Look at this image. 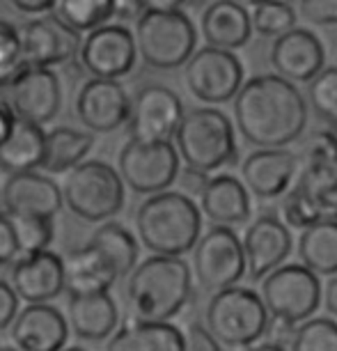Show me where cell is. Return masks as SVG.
<instances>
[{
	"label": "cell",
	"mask_w": 337,
	"mask_h": 351,
	"mask_svg": "<svg viewBox=\"0 0 337 351\" xmlns=\"http://www.w3.org/2000/svg\"><path fill=\"white\" fill-rule=\"evenodd\" d=\"M234 124L260 149H287L308 127L305 97L275 74L255 76L236 92Z\"/></svg>",
	"instance_id": "6da1fadb"
},
{
	"label": "cell",
	"mask_w": 337,
	"mask_h": 351,
	"mask_svg": "<svg viewBox=\"0 0 337 351\" xmlns=\"http://www.w3.org/2000/svg\"><path fill=\"white\" fill-rule=\"evenodd\" d=\"M193 294V274L182 257L151 255L136 264L127 282L129 319L168 324Z\"/></svg>",
	"instance_id": "7a4b0ae2"
},
{
	"label": "cell",
	"mask_w": 337,
	"mask_h": 351,
	"mask_svg": "<svg viewBox=\"0 0 337 351\" xmlns=\"http://www.w3.org/2000/svg\"><path fill=\"white\" fill-rule=\"evenodd\" d=\"M136 230L142 246L161 257H182L195 248L202 214L195 200L179 191L149 195L136 211Z\"/></svg>",
	"instance_id": "3957f363"
},
{
	"label": "cell",
	"mask_w": 337,
	"mask_h": 351,
	"mask_svg": "<svg viewBox=\"0 0 337 351\" xmlns=\"http://www.w3.org/2000/svg\"><path fill=\"white\" fill-rule=\"evenodd\" d=\"M134 39L145 64L154 69H177L195 53L197 32L179 3H145Z\"/></svg>",
	"instance_id": "277c9868"
},
{
	"label": "cell",
	"mask_w": 337,
	"mask_h": 351,
	"mask_svg": "<svg viewBox=\"0 0 337 351\" xmlns=\"http://www.w3.org/2000/svg\"><path fill=\"white\" fill-rule=\"evenodd\" d=\"M175 141L179 161L204 175L232 163L236 156L234 127L218 108H193L184 112Z\"/></svg>",
	"instance_id": "5b68a950"
},
{
	"label": "cell",
	"mask_w": 337,
	"mask_h": 351,
	"mask_svg": "<svg viewBox=\"0 0 337 351\" xmlns=\"http://www.w3.org/2000/svg\"><path fill=\"white\" fill-rule=\"evenodd\" d=\"M62 202L85 223H108L127 200L124 182L105 161H83L62 182Z\"/></svg>",
	"instance_id": "8992f818"
},
{
	"label": "cell",
	"mask_w": 337,
	"mask_h": 351,
	"mask_svg": "<svg viewBox=\"0 0 337 351\" xmlns=\"http://www.w3.org/2000/svg\"><path fill=\"white\" fill-rule=\"evenodd\" d=\"M269 313L255 289L229 287L207 303V330L225 347H250L266 335Z\"/></svg>",
	"instance_id": "52a82bcc"
},
{
	"label": "cell",
	"mask_w": 337,
	"mask_h": 351,
	"mask_svg": "<svg viewBox=\"0 0 337 351\" xmlns=\"http://www.w3.org/2000/svg\"><path fill=\"white\" fill-rule=\"evenodd\" d=\"M260 299L269 319L299 326L312 319L321 303V282L303 264H282L262 278Z\"/></svg>",
	"instance_id": "ba28073f"
},
{
	"label": "cell",
	"mask_w": 337,
	"mask_h": 351,
	"mask_svg": "<svg viewBox=\"0 0 337 351\" xmlns=\"http://www.w3.org/2000/svg\"><path fill=\"white\" fill-rule=\"evenodd\" d=\"M179 170V156L173 143L129 141L117 156L120 180L140 195H156L170 191Z\"/></svg>",
	"instance_id": "9c48e42d"
},
{
	"label": "cell",
	"mask_w": 337,
	"mask_h": 351,
	"mask_svg": "<svg viewBox=\"0 0 337 351\" xmlns=\"http://www.w3.org/2000/svg\"><path fill=\"white\" fill-rule=\"evenodd\" d=\"M193 250L195 278L200 287L211 294L236 287V282L246 276L241 239L232 228L214 225L207 234L197 239Z\"/></svg>",
	"instance_id": "30bf717a"
},
{
	"label": "cell",
	"mask_w": 337,
	"mask_h": 351,
	"mask_svg": "<svg viewBox=\"0 0 337 351\" xmlns=\"http://www.w3.org/2000/svg\"><path fill=\"white\" fill-rule=\"evenodd\" d=\"M3 97L8 99L16 120L44 127L46 122L55 120L62 108V85L53 69L21 67L12 76Z\"/></svg>",
	"instance_id": "8fae6325"
},
{
	"label": "cell",
	"mask_w": 337,
	"mask_h": 351,
	"mask_svg": "<svg viewBox=\"0 0 337 351\" xmlns=\"http://www.w3.org/2000/svg\"><path fill=\"white\" fill-rule=\"evenodd\" d=\"M184 78L190 95L202 104H227L243 85V64L234 53L204 46L190 56Z\"/></svg>",
	"instance_id": "7c38bea8"
},
{
	"label": "cell",
	"mask_w": 337,
	"mask_h": 351,
	"mask_svg": "<svg viewBox=\"0 0 337 351\" xmlns=\"http://www.w3.org/2000/svg\"><path fill=\"white\" fill-rule=\"evenodd\" d=\"M81 67L99 81H120L136 67V39L124 23H105L88 32L78 51Z\"/></svg>",
	"instance_id": "4fadbf2b"
},
{
	"label": "cell",
	"mask_w": 337,
	"mask_h": 351,
	"mask_svg": "<svg viewBox=\"0 0 337 351\" xmlns=\"http://www.w3.org/2000/svg\"><path fill=\"white\" fill-rule=\"evenodd\" d=\"M184 120V104L175 90L165 85H145L131 101L129 141L170 143Z\"/></svg>",
	"instance_id": "5bb4252c"
},
{
	"label": "cell",
	"mask_w": 337,
	"mask_h": 351,
	"mask_svg": "<svg viewBox=\"0 0 337 351\" xmlns=\"http://www.w3.org/2000/svg\"><path fill=\"white\" fill-rule=\"evenodd\" d=\"M76 115L85 129L95 134H110L129 122L131 97L120 81L90 78L76 97Z\"/></svg>",
	"instance_id": "9a60e30c"
},
{
	"label": "cell",
	"mask_w": 337,
	"mask_h": 351,
	"mask_svg": "<svg viewBox=\"0 0 337 351\" xmlns=\"http://www.w3.org/2000/svg\"><path fill=\"white\" fill-rule=\"evenodd\" d=\"M21 64L53 69L69 62L81 51V35L67 30L58 19H32L21 30Z\"/></svg>",
	"instance_id": "2e32d148"
},
{
	"label": "cell",
	"mask_w": 337,
	"mask_h": 351,
	"mask_svg": "<svg viewBox=\"0 0 337 351\" xmlns=\"http://www.w3.org/2000/svg\"><path fill=\"white\" fill-rule=\"evenodd\" d=\"M292 232L273 214H264L248 225L243 234V262L250 278L262 280L271 271L280 269L292 255Z\"/></svg>",
	"instance_id": "e0dca14e"
},
{
	"label": "cell",
	"mask_w": 337,
	"mask_h": 351,
	"mask_svg": "<svg viewBox=\"0 0 337 351\" xmlns=\"http://www.w3.org/2000/svg\"><path fill=\"white\" fill-rule=\"evenodd\" d=\"M0 204L10 216H32L46 221H53L64 207L58 182L39 172L10 175L0 186Z\"/></svg>",
	"instance_id": "ac0fdd59"
},
{
	"label": "cell",
	"mask_w": 337,
	"mask_h": 351,
	"mask_svg": "<svg viewBox=\"0 0 337 351\" xmlns=\"http://www.w3.org/2000/svg\"><path fill=\"white\" fill-rule=\"evenodd\" d=\"M326 51L321 39L312 30L294 28L277 37L271 46V64L277 71L275 76L287 83H310L323 69Z\"/></svg>",
	"instance_id": "d6986e66"
},
{
	"label": "cell",
	"mask_w": 337,
	"mask_h": 351,
	"mask_svg": "<svg viewBox=\"0 0 337 351\" xmlns=\"http://www.w3.org/2000/svg\"><path fill=\"white\" fill-rule=\"evenodd\" d=\"M299 158L289 149H257L241 163L243 186L260 200H275L292 189Z\"/></svg>",
	"instance_id": "ffe728a7"
},
{
	"label": "cell",
	"mask_w": 337,
	"mask_h": 351,
	"mask_svg": "<svg viewBox=\"0 0 337 351\" xmlns=\"http://www.w3.org/2000/svg\"><path fill=\"white\" fill-rule=\"evenodd\" d=\"M16 299H23L28 306L51 303L64 291L62 257L53 250L18 257L12 269V282Z\"/></svg>",
	"instance_id": "44dd1931"
},
{
	"label": "cell",
	"mask_w": 337,
	"mask_h": 351,
	"mask_svg": "<svg viewBox=\"0 0 337 351\" xmlns=\"http://www.w3.org/2000/svg\"><path fill=\"white\" fill-rule=\"evenodd\" d=\"M10 328L18 351H62L69 340V324L51 303L21 308Z\"/></svg>",
	"instance_id": "7402d4cb"
},
{
	"label": "cell",
	"mask_w": 337,
	"mask_h": 351,
	"mask_svg": "<svg viewBox=\"0 0 337 351\" xmlns=\"http://www.w3.org/2000/svg\"><path fill=\"white\" fill-rule=\"evenodd\" d=\"M299 158L296 184L319 195H337V138L316 131L305 141Z\"/></svg>",
	"instance_id": "603a6c76"
},
{
	"label": "cell",
	"mask_w": 337,
	"mask_h": 351,
	"mask_svg": "<svg viewBox=\"0 0 337 351\" xmlns=\"http://www.w3.org/2000/svg\"><path fill=\"white\" fill-rule=\"evenodd\" d=\"M64 319L81 340L101 342L120 328V310L110 294L69 296Z\"/></svg>",
	"instance_id": "cb8c5ba5"
},
{
	"label": "cell",
	"mask_w": 337,
	"mask_h": 351,
	"mask_svg": "<svg viewBox=\"0 0 337 351\" xmlns=\"http://www.w3.org/2000/svg\"><path fill=\"white\" fill-rule=\"evenodd\" d=\"M200 207L216 228H232L250 218V195L246 186L232 175L209 177L207 186L200 195Z\"/></svg>",
	"instance_id": "d4e9b609"
},
{
	"label": "cell",
	"mask_w": 337,
	"mask_h": 351,
	"mask_svg": "<svg viewBox=\"0 0 337 351\" xmlns=\"http://www.w3.org/2000/svg\"><path fill=\"white\" fill-rule=\"evenodd\" d=\"M200 28L207 46L229 53L246 46L253 35L248 10L232 0H218V3L207 5V10L202 12Z\"/></svg>",
	"instance_id": "484cf974"
},
{
	"label": "cell",
	"mask_w": 337,
	"mask_h": 351,
	"mask_svg": "<svg viewBox=\"0 0 337 351\" xmlns=\"http://www.w3.org/2000/svg\"><path fill=\"white\" fill-rule=\"evenodd\" d=\"M62 269L64 289L69 291V296L110 294V289L117 282V276L110 269V264L88 243L62 257Z\"/></svg>",
	"instance_id": "4316f807"
},
{
	"label": "cell",
	"mask_w": 337,
	"mask_h": 351,
	"mask_svg": "<svg viewBox=\"0 0 337 351\" xmlns=\"http://www.w3.org/2000/svg\"><path fill=\"white\" fill-rule=\"evenodd\" d=\"M105 351H184V333L170 322L127 319L112 333Z\"/></svg>",
	"instance_id": "83f0119b"
},
{
	"label": "cell",
	"mask_w": 337,
	"mask_h": 351,
	"mask_svg": "<svg viewBox=\"0 0 337 351\" xmlns=\"http://www.w3.org/2000/svg\"><path fill=\"white\" fill-rule=\"evenodd\" d=\"M46 131L44 127L16 120L10 136L0 145V170L8 175H21V172H37L44 161Z\"/></svg>",
	"instance_id": "f1b7e54d"
},
{
	"label": "cell",
	"mask_w": 337,
	"mask_h": 351,
	"mask_svg": "<svg viewBox=\"0 0 337 351\" xmlns=\"http://www.w3.org/2000/svg\"><path fill=\"white\" fill-rule=\"evenodd\" d=\"M92 147H95V136L90 131L71 127L53 129L46 134L42 170H46L49 175H62V172L74 170L76 165L85 161Z\"/></svg>",
	"instance_id": "f546056e"
},
{
	"label": "cell",
	"mask_w": 337,
	"mask_h": 351,
	"mask_svg": "<svg viewBox=\"0 0 337 351\" xmlns=\"http://www.w3.org/2000/svg\"><path fill=\"white\" fill-rule=\"evenodd\" d=\"M90 248H95L105 262L110 264V269L115 271L117 280L124 276H129L138 264V241L124 225L108 221L101 223L92 232Z\"/></svg>",
	"instance_id": "4dcf8cb0"
},
{
	"label": "cell",
	"mask_w": 337,
	"mask_h": 351,
	"mask_svg": "<svg viewBox=\"0 0 337 351\" xmlns=\"http://www.w3.org/2000/svg\"><path fill=\"white\" fill-rule=\"evenodd\" d=\"M299 255L303 267L319 278L337 274V221L310 225L301 232Z\"/></svg>",
	"instance_id": "1f68e13d"
},
{
	"label": "cell",
	"mask_w": 337,
	"mask_h": 351,
	"mask_svg": "<svg viewBox=\"0 0 337 351\" xmlns=\"http://www.w3.org/2000/svg\"><path fill=\"white\" fill-rule=\"evenodd\" d=\"M282 218L299 230H305L310 225L323 221H337V195H319L314 191H308L294 184L282 195L280 204Z\"/></svg>",
	"instance_id": "d6a6232c"
},
{
	"label": "cell",
	"mask_w": 337,
	"mask_h": 351,
	"mask_svg": "<svg viewBox=\"0 0 337 351\" xmlns=\"http://www.w3.org/2000/svg\"><path fill=\"white\" fill-rule=\"evenodd\" d=\"M53 19H58L64 28L81 35L101 28L115 16L112 0H60L53 3Z\"/></svg>",
	"instance_id": "836d02e7"
},
{
	"label": "cell",
	"mask_w": 337,
	"mask_h": 351,
	"mask_svg": "<svg viewBox=\"0 0 337 351\" xmlns=\"http://www.w3.org/2000/svg\"><path fill=\"white\" fill-rule=\"evenodd\" d=\"M12 230H14L16 237V246H18V255L28 257V255H37L49 250L53 234H55V228H53V221H46V218H32V216H10Z\"/></svg>",
	"instance_id": "e575fe53"
},
{
	"label": "cell",
	"mask_w": 337,
	"mask_h": 351,
	"mask_svg": "<svg viewBox=\"0 0 337 351\" xmlns=\"http://www.w3.org/2000/svg\"><path fill=\"white\" fill-rule=\"evenodd\" d=\"M292 351H337V322L328 317H312L296 326Z\"/></svg>",
	"instance_id": "d590c367"
},
{
	"label": "cell",
	"mask_w": 337,
	"mask_h": 351,
	"mask_svg": "<svg viewBox=\"0 0 337 351\" xmlns=\"http://www.w3.org/2000/svg\"><path fill=\"white\" fill-rule=\"evenodd\" d=\"M250 25L262 37H282L296 28V12L287 3H257L250 14Z\"/></svg>",
	"instance_id": "8d00e7d4"
},
{
	"label": "cell",
	"mask_w": 337,
	"mask_h": 351,
	"mask_svg": "<svg viewBox=\"0 0 337 351\" xmlns=\"http://www.w3.org/2000/svg\"><path fill=\"white\" fill-rule=\"evenodd\" d=\"M310 108L337 129V67H323L308 88Z\"/></svg>",
	"instance_id": "74e56055"
},
{
	"label": "cell",
	"mask_w": 337,
	"mask_h": 351,
	"mask_svg": "<svg viewBox=\"0 0 337 351\" xmlns=\"http://www.w3.org/2000/svg\"><path fill=\"white\" fill-rule=\"evenodd\" d=\"M21 67V32L14 23L0 19V95Z\"/></svg>",
	"instance_id": "f35d334b"
},
{
	"label": "cell",
	"mask_w": 337,
	"mask_h": 351,
	"mask_svg": "<svg viewBox=\"0 0 337 351\" xmlns=\"http://www.w3.org/2000/svg\"><path fill=\"white\" fill-rule=\"evenodd\" d=\"M299 12L314 25H337V0H305L299 3Z\"/></svg>",
	"instance_id": "ab89813d"
},
{
	"label": "cell",
	"mask_w": 337,
	"mask_h": 351,
	"mask_svg": "<svg viewBox=\"0 0 337 351\" xmlns=\"http://www.w3.org/2000/svg\"><path fill=\"white\" fill-rule=\"evenodd\" d=\"M18 246H16V237L12 230V223L5 211H0V267H8L18 260Z\"/></svg>",
	"instance_id": "60d3db41"
},
{
	"label": "cell",
	"mask_w": 337,
	"mask_h": 351,
	"mask_svg": "<svg viewBox=\"0 0 337 351\" xmlns=\"http://www.w3.org/2000/svg\"><path fill=\"white\" fill-rule=\"evenodd\" d=\"M184 351H223V347L211 337L202 324H190L184 333Z\"/></svg>",
	"instance_id": "b9f144b4"
},
{
	"label": "cell",
	"mask_w": 337,
	"mask_h": 351,
	"mask_svg": "<svg viewBox=\"0 0 337 351\" xmlns=\"http://www.w3.org/2000/svg\"><path fill=\"white\" fill-rule=\"evenodd\" d=\"M18 315V299L10 282L0 280V330L10 328Z\"/></svg>",
	"instance_id": "7bdbcfd3"
},
{
	"label": "cell",
	"mask_w": 337,
	"mask_h": 351,
	"mask_svg": "<svg viewBox=\"0 0 337 351\" xmlns=\"http://www.w3.org/2000/svg\"><path fill=\"white\" fill-rule=\"evenodd\" d=\"M177 180H179V186L182 191L179 193H184L186 197H200L204 186H207L209 182V175H204V172H197V170H190V168H184L179 170V175H177Z\"/></svg>",
	"instance_id": "ee69618b"
},
{
	"label": "cell",
	"mask_w": 337,
	"mask_h": 351,
	"mask_svg": "<svg viewBox=\"0 0 337 351\" xmlns=\"http://www.w3.org/2000/svg\"><path fill=\"white\" fill-rule=\"evenodd\" d=\"M14 122H16V117H14V112H12V108H10L8 99L0 95V145H3L5 138L10 136V131H12V127H14Z\"/></svg>",
	"instance_id": "f6af8a7d"
},
{
	"label": "cell",
	"mask_w": 337,
	"mask_h": 351,
	"mask_svg": "<svg viewBox=\"0 0 337 351\" xmlns=\"http://www.w3.org/2000/svg\"><path fill=\"white\" fill-rule=\"evenodd\" d=\"M145 12V3H115V16L120 21H138Z\"/></svg>",
	"instance_id": "bcb514c9"
},
{
	"label": "cell",
	"mask_w": 337,
	"mask_h": 351,
	"mask_svg": "<svg viewBox=\"0 0 337 351\" xmlns=\"http://www.w3.org/2000/svg\"><path fill=\"white\" fill-rule=\"evenodd\" d=\"M14 8L18 12H23V14H51L53 12V3L51 0H35V3H30V0H16Z\"/></svg>",
	"instance_id": "7dc6e473"
},
{
	"label": "cell",
	"mask_w": 337,
	"mask_h": 351,
	"mask_svg": "<svg viewBox=\"0 0 337 351\" xmlns=\"http://www.w3.org/2000/svg\"><path fill=\"white\" fill-rule=\"evenodd\" d=\"M323 294V306L333 317H337V276H333L326 285V289L321 291Z\"/></svg>",
	"instance_id": "c3c4849f"
},
{
	"label": "cell",
	"mask_w": 337,
	"mask_h": 351,
	"mask_svg": "<svg viewBox=\"0 0 337 351\" xmlns=\"http://www.w3.org/2000/svg\"><path fill=\"white\" fill-rule=\"evenodd\" d=\"M248 351H285V347H280V344H273V342H264V344H260V347L248 349Z\"/></svg>",
	"instance_id": "681fc988"
},
{
	"label": "cell",
	"mask_w": 337,
	"mask_h": 351,
	"mask_svg": "<svg viewBox=\"0 0 337 351\" xmlns=\"http://www.w3.org/2000/svg\"><path fill=\"white\" fill-rule=\"evenodd\" d=\"M62 351H85L83 347H67V349H62Z\"/></svg>",
	"instance_id": "f907efd6"
},
{
	"label": "cell",
	"mask_w": 337,
	"mask_h": 351,
	"mask_svg": "<svg viewBox=\"0 0 337 351\" xmlns=\"http://www.w3.org/2000/svg\"><path fill=\"white\" fill-rule=\"evenodd\" d=\"M0 351H18L16 347H5V344H3V347H0Z\"/></svg>",
	"instance_id": "816d5d0a"
},
{
	"label": "cell",
	"mask_w": 337,
	"mask_h": 351,
	"mask_svg": "<svg viewBox=\"0 0 337 351\" xmlns=\"http://www.w3.org/2000/svg\"><path fill=\"white\" fill-rule=\"evenodd\" d=\"M333 136H335V138H337V131H335V134H333Z\"/></svg>",
	"instance_id": "f5cc1de1"
}]
</instances>
